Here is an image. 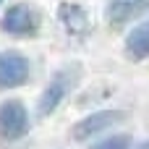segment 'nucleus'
Instances as JSON below:
<instances>
[{"label": "nucleus", "instance_id": "nucleus-1", "mask_svg": "<svg viewBox=\"0 0 149 149\" xmlns=\"http://www.w3.org/2000/svg\"><path fill=\"white\" fill-rule=\"evenodd\" d=\"M76 81H79V65H65V68H60V71L50 79V84L45 86L39 102H37V113H39L42 118H45V115H52V113L60 107V102L73 92Z\"/></svg>", "mask_w": 149, "mask_h": 149}, {"label": "nucleus", "instance_id": "nucleus-2", "mask_svg": "<svg viewBox=\"0 0 149 149\" xmlns=\"http://www.w3.org/2000/svg\"><path fill=\"white\" fill-rule=\"evenodd\" d=\"M29 131V113L24 102L18 100H5L0 105V139L16 141Z\"/></svg>", "mask_w": 149, "mask_h": 149}, {"label": "nucleus", "instance_id": "nucleus-3", "mask_svg": "<svg viewBox=\"0 0 149 149\" xmlns=\"http://www.w3.org/2000/svg\"><path fill=\"white\" fill-rule=\"evenodd\" d=\"M0 29L13 34V37H29L39 29V16L31 5L26 3H16L5 10L3 21H0Z\"/></svg>", "mask_w": 149, "mask_h": 149}, {"label": "nucleus", "instance_id": "nucleus-4", "mask_svg": "<svg viewBox=\"0 0 149 149\" xmlns=\"http://www.w3.org/2000/svg\"><path fill=\"white\" fill-rule=\"evenodd\" d=\"M29 81V60L16 52H0V89H18Z\"/></svg>", "mask_w": 149, "mask_h": 149}, {"label": "nucleus", "instance_id": "nucleus-5", "mask_svg": "<svg viewBox=\"0 0 149 149\" xmlns=\"http://www.w3.org/2000/svg\"><path fill=\"white\" fill-rule=\"evenodd\" d=\"M123 118H126V113H123V110H97V113H92V115L81 118V120L73 126V139H76V141H86V139H92V136L102 134L105 128H110V126L120 123Z\"/></svg>", "mask_w": 149, "mask_h": 149}, {"label": "nucleus", "instance_id": "nucleus-6", "mask_svg": "<svg viewBox=\"0 0 149 149\" xmlns=\"http://www.w3.org/2000/svg\"><path fill=\"white\" fill-rule=\"evenodd\" d=\"M149 8V0H110L107 5V24L110 26H123L134 16Z\"/></svg>", "mask_w": 149, "mask_h": 149}, {"label": "nucleus", "instance_id": "nucleus-7", "mask_svg": "<svg viewBox=\"0 0 149 149\" xmlns=\"http://www.w3.org/2000/svg\"><path fill=\"white\" fill-rule=\"evenodd\" d=\"M126 52L131 55V60L149 58V21L134 26V31L126 37Z\"/></svg>", "mask_w": 149, "mask_h": 149}, {"label": "nucleus", "instance_id": "nucleus-8", "mask_svg": "<svg viewBox=\"0 0 149 149\" xmlns=\"http://www.w3.org/2000/svg\"><path fill=\"white\" fill-rule=\"evenodd\" d=\"M92 149H131V139L123 136V134H118V136H110V139L97 141Z\"/></svg>", "mask_w": 149, "mask_h": 149}, {"label": "nucleus", "instance_id": "nucleus-9", "mask_svg": "<svg viewBox=\"0 0 149 149\" xmlns=\"http://www.w3.org/2000/svg\"><path fill=\"white\" fill-rule=\"evenodd\" d=\"M139 149H149V141H144V144H139Z\"/></svg>", "mask_w": 149, "mask_h": 149}, {"label": "nucleus", "instance_id": "nucleus-10", "mask_svg": "<svg viewBox=\"0 0 149 149\" xmlns=\"http://www.w3.org/2000/svg\"><path fill=\"white\" fill-rule=\"evenodd\" d=\"M0 5H3V0H0Z\"/></svg>", "mask_w": 149, "mask_h": 149}]
</instances>
